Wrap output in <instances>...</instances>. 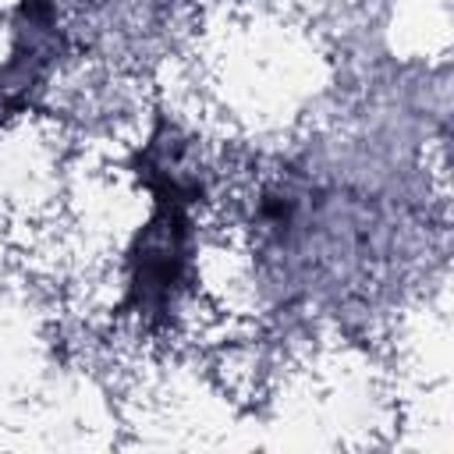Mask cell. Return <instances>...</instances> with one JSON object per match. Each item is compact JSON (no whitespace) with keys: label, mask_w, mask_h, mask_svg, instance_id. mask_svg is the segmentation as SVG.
Returning a JSON list of instances; mask_svg holds the SVG:
<instances>
[{"label":"cell","mask_w":454,"mask_h":454,"mask_svg":"<svg viewBox=\"0 0 454 454\" xmlns=\"http://www.w3.org/2000/svg\"><path fill=\"white\" fill-rule=\"evenodd\" d=\"M163 174V181H149L156 192V213L142 227V234L131 245V277H128V305L153 319L167 316L170 301L184 280L188 259H192V220L188 202H195V184L184 181L177 170H170L167 156L153 142V160L145 163Z\"/></svg>","instance_id":"cell-1"},{"label":"cell","mask_w":454,"mask_h":454,"mask_svg":"<svg viewBox=\"0 0 454 454\" xmlns=\"http://www.w3.org/2000/svg\"><path fill=\"white\" fill-rule=\"evenodd\" d=\"M57 57V14L50 0H21L14 53L0 71V121L21 110Z\"/></svg>","instance_id":"cell-2"}]
</instances>
